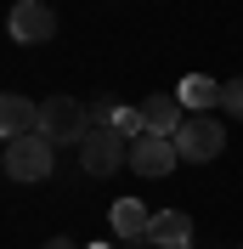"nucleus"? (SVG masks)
I'll return each mask as SVG.
<instances>
[{"label":"nucleus","instance_id":"obj_1","mask_svg":"<svg viewBox=\"0 0 243 249\" xmlns=\"http://www.w3.org/2000/svg\"><path fill=\"white\" fill-rule=\"evenodd\" d=\"M40 136L51 142V147H68V142H85V130H91V108L85 102H74V96H46L40 102V124H34Z\"/></svg>","mask_w":243,"mask_h":249},{"label":"nucleus","instance_id":"obj_2","mask_svg":"<svg viewBox=\"0 0 243 249\" xmlns=\"http://www.w3.org/2000/svg\"><path fill=\"white\" fill-rule=\"evenodd\" d=\"M79 164H85V176H113V170H124L130 164V142L113 130V124H91L85 130V142H79Z\"/></svg>","mask_w":243,"mask_h":249},{"label":"nucleus","instance_id":"obj_3","mask_svg":"<svg viewBox=\"0 0 243 249\" xmlns=\"http://www.w3.org/2000/svg\"><path fill=\"white\" fill-rule=\"evenodd\" d=\"M51 164H57V147H51L40 130L6 142V176H12V181H46Z\"/></svg>","mask_w":243,"mask_h":249},{"label":"nucleus","instance_id":"obj_4","mask_svg":"<svg viewBox=\"0 0 243 249\" xmlns=\"http://www.w3.org/2000/svg\"><path fill=\"white\" fill-rule=\"evenodd\" d=\"M221 147H226V124H221V119H209V113L181 119V130H175V153H181L187 164H209V159H221Z\"/></svg>","mask_w":243,"mask_h":249},{"label":"nucleus","instance_id":"obj_5","mask_svg":"<svg viewBox=\"0 0 243 249\" xmlns=\"http://www.w3.org/2000/svg\"><path fill=\"white\" fill-rule=\"evenodd\" d=\"M181 164V153H175V136H136L130 142V170L136 176H147V181H158V176H170Z\"/></svg>","mask_w":243,"mask_h":249},{"label":"nucleus","instance_id":"obj_6","mask_svg":"<svg viewBox=\"0 0 243 249\" xmlns=\"http://www.w3.org/2000/svg\"><path fill=\"white\" fill-rule=\"evenodd\" d=\"M6 29H12V40H23V46H46L51 34H57V12H51L46 0H17L12 17H6Z\"/></svg>","mask_w":243,"mask_h":249},{"label":"nucleus","instance_id":"obj_7","mask_svg":"<svg viewBox=\"0 0 243 249\" xmlns=\"http://www.w3.org/2000/svg\"><path fill=\"white\" fill-rule=\"evenodd\" d=\"M34 124H40V102H29L17 91H0V136L17 142V136H29Z\"/></svg>","mask_w":243,"mask_h":249},{"label":"nucleus","instance_id":"obj_8","mask_svg":"<svg viewBox=\"0 0 243 249\" xmlns=\"http://www.w3.org/2000/svg\"><path fill=\"white\" fill-rule=\"evenodd\" d=\"M147 244L158 249H192V215L187 210H158L147 227Z\"/></svg>","mask_w":243,"mask_h":249},{"label":"nucleus","instance_id":"obj_9","mask_svg":"<svg viewBox=\"0 0 243 249\" xmlns=\"http://www.w3.org/2000/svg\"><path fill=\"white\" fill-rule=\"evenodd\" d=\"M141 119H147L153 136H175L181 119H187V108H181V96H147V102H141Z\"/></svg>","mask_w":243,"mask_h":249},{"label":"nucleus","instance_id":"obj_10","mask_svg":"<svg viewBox=\"0 0 243 249\" xmlns=\"http://www.w3.org/2000/svg\"><path fill=\"white\" fill-rule=\"evenodd\" d=\"M175 96H181L187 119H198L204 108H221V85H215V79H204V74H187L181 85H175Z\"/></svg>","mask_w":243,"mask_h":249},{"label":"nucleus","instance_id":"obj_11","mask_svg":"<svg viewBox=\"0 0 243 249\" xmlns=\"http://www.w3.org/2000/svg\"><path fill=\"white\" fill-rule=\"evenodd\" d=\"M147 227H153V215H147V204H141V198H119V204H113V232H119V238L147 244Z\"/></svg>","mask_w":243,"mask_h":249},{"label":"nucleus","instance_id":"obj_12","mask_svg":"<svg viewBox=\"0 0 243 249\" xmlns=\"http://www.w3.org/2000/svg\"><path fill=\"white\" fill-rule=\"evenodd\" d=\"M113 130H119L124 142L147 136V119H141V108H124V102H119V113H113Z\"/></svg>","mask_w":243,"mask_h":249},{"label":"nucleus","instance_id":"obj_13","mask_svg":"<svg viewBox=\"0 0 243 249\" xmlns=\"http://www.w3.org/2000/svg\"><path fill=\"white\" fill-rule=\"evenodd\" d=\"M221 108H226L232 119H243V74H238V79H226V85H221Z\"/></svg>","mask_w":243,"mask_h":249},{"label":"nucleus","instance_id":"obj_14","mask_svg":"<svg viewBox=\"0 0 243 249\" xmlns=\"http://www.w3.org/2000/svg\"><path fill=\"white\" fill-rule=\"evenodd\" d=\"M46 249H79V244H74V238H51Z\"/></svg>","mask_w":243,"mask_h":249},{"label":"nucleus","instance_id":"obj_15","mask_svg":"<svg viewBox=\"0 0 243 249\" xmlns=\"http://www.w3.org/2000/svg\"><path fill=\"white\" fill-rule=\"evenodd\" d=\"M91 249H113V244H91Z\"/></svg>","mask_w":243,"mask_h":249},{"label":"nucleus","instance_id":"obj_16","mask_svg":"<svg viewBox=\"0 0 243 249\" xmlns=\"http://www.w3.org/2000/svg\"><path fill=\"white\" fill-rule=\"evenodd\" d=\"M141 249H158V244H141Z\"/></svg>","mask_w":243,"mask_h":249},{"label":"nucleus","instance_id":"obj_17","mask_svg":"<svg viewBox=\"0 0 243 249\" xmlns=\"http://www.w3.org/2000/svg\"><path fill=\"white\" fill-rule=\"evenodd\" d=\"M238 249H243V244H238Z\"/></svg>","mask_w":243,"mask_h":249}]
</instances>
